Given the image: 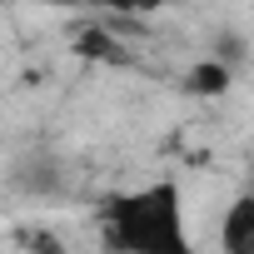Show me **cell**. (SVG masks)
Masks as SVG:
<instances>
[{
    "mask_svg": "<svg viewBox=\"0 0 254 254\" xmlns=\"http://www.w3.org/2000/svg\"><path fill=\"white\" fill-rule=\"evenodd\" d=\"M105 234L120 254H194L185 239V214H180L175 185L115 194L105 204Z\"/></svg>",
    "mask_w": 254,
    "mask_h": 254,
    "instance_id": "6da1fadb",
    "label": "cell"
},
{
    "mask_svg": "<svg viewBox=\"0 0 254 254\" xmlns=\"http://www.w3.org/2000/svg\"><path fill=\"white\" fill-rule=\"evenodd\" d=\"M219 244L224 254H254V199L239 194L224 214V229H219Z\"/></svg>",
    "mask_w": 254,
    "mask_h": 254,
    "instance_id": "7a4b0ae2",
    "label": "cell"
},
{
    "mask_svg": "<svg viewBox=\"0 0 254 254\" xmlns=\"http://www.w3.org/2000/svg\"><path fill=\"white\" fill-rule=\"evenodd\" d=\"M224 80H229V75H224L219 65H199V75H194V90H224Z\"/></svg>",
    "mask_w": 254,
    "mask_h": 254,
    "instance_id": "3957f363",
    "label": "cell"
},
{
    "mask_svg": "<svg viewBox=\"0 0 254 254\" xmlns=\"http://www.w3.org/2000/svg\"><path fill=\"white\" fill-rule=\"evenodd\" d=\"M80 50H85V55H110V60H120V50H115L105 35H85V40H80Z\"/></svg>",
    "mask_w": 254,
    "mask_h": 254,
    "instance_id": "277c9868",
    "label": "cell"
},
{
    "mask_svg": "<svg viewBox=\"0 0 254 254\" xmlns=\"http://www.w3.org/2000/svg\"><path fill=\"white\" fill-rule=\"evenodd\" d=\"M30 249H35V254H65V249H60L45 229H35V234H30Z\"/></svg>",
    "mask_w": 254,
    "mask_h": 254,
    "instance_id": "5b68a950",
    "label": "cell"
},
{
    "mask_svg": "<svg viewBox=\"0 0 254 254\" xmlns=\"http://www.w3.org/2000/svg\"><path fill=\"white\" fill-rule=\"evenodd\" d=\"M115 5H160V0H115Z\"/></svg>",
    "mask_w": 254,
    "mask_h": 254,
    "instance_id": "8992f818",
    "label": "cell"
}]
</instances>
